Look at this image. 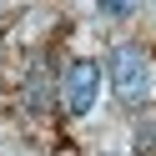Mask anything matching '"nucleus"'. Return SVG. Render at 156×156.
<instances>
[{
  "label": "nucleus",
  "instance_id": "1",
  "mask_svg": "<svg viewBox=\"0 0 156 156\" xmlns=\"http://www.w3.org/2000/svg\"><path fill=\"white\" fill-rule=\"evenodd\" d=\"M106 81H111L116 101L121 106H141L146 91H151V66H146L141 45H116L111 61H106Z\"/></svg>",
  "mask_w": 156,
  "mask_h": 156
},
{
  "label": "nucleus",
  "instance_id": "3",
  "mask_svg": "<svg viewBox=\"0 0 156 156\" xmlns=\"http://www.w3.org/2000/svg\"><path fill=\"white\" fill-rule=\"evenodd\" d=\"M141 156H156V136L151 131H141Z\"/></svg>",
  "mask_w": 156,
  "mask_h": 156
},
{
  "label": "nucleus",
  "instance_id": "2",
  "mask_svg": "<svg viewBox=\"0 0 156 156\" xmlns=\"http://www.w3.org/2000/svg\"><path fill=\"white\" fill-rule=\"evenodd\" d=\"M101 81H106V66L96 61H76L66 71V86H61V101L71 116H91L96 111V96H101Z\"/></svg>",
  "mask_w": 156,
  "mask_h": 156
}]
</instances>
